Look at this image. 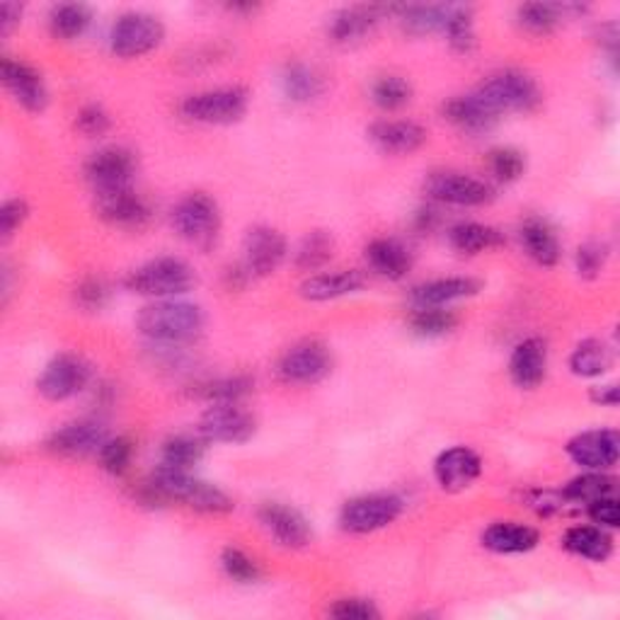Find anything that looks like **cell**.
Here are the masks:
<instances>
[{
    "instance_id": "obj_10",
    "label": "cell",
    "mask_w": 620,
    "mask_h": 620,
    "mask_svg": "<svg viewBox=\"0 0 620 620\" xmlns=\"http://www.w3.org/2000/svg\"><path fill=\"white\" fill-rule=\"evenodd\" d=\"M277 371L283 383L291 385L318 383L332 371V354L328 346L318 340L299 342L281 356Z\"/></svg>"
},
{
    "instance_id": "obj_21",
    "label": "cell",
    "mask_w": 620,
    "mask_h": 620,
    "mask_svg": "<svg viewBox=\"0 0 620 620\" xmlns=\"http://www.w3.org/2000/svg\"><path fill=\"white\" fill-rule=\"evenodd\" d=\"M369 139L376 143L378 151L388 155H409L427 143V131L417 122L388 119L371 126Z\"/></svg>"
},
{
    "instance_id": "obj_15",
    "label": "cell",
    "mask_w": 620,
    "mask_h": 620,
    "mask_svg": "<svg viewBox=\"0 0 620 620\" xmlns=\"http://www.w3.org/2000/svg\"><path fill=\"white\" fill-rule=\"evenodd\" d=\"M257 519L271 539H275L283 548H306L313 539L311 523L306 521L301 511H296L289 504L281 502H265L257 511Z\"/></svg>"
},
{
    "instance_id": "obj_42",
    "label": "cell",
    "mask_w": 620,
    "mask_h": 620,
    "mask_svg": "<svg viewBox=\"0 0 620 620\" xmlns=\"http://www.w3.org/2000/svg\"><path fill=\"white\" fill-rule=\"evenodd\" d=\"M560 13H565L560 5L527 3L519 8V25L531 35H551L560 25Z\"/></svg>"
},
{
    "instance_id": "obj_13",
    "label": "cell",
    "mask_w": 620,
    "mask_h": 620,
    "mask_svg": "<svg viewBox=\"0 0 620 620\" xmlns=\"http://www.w3.org/2000/svg\"><path fill=\"white\" fill-rule=\"evenodd\" d=\"M136 175V157L131 151L122 149V145H110L102 149L86 163V180L98 192H110V189L131 187Z\"/></svg>"
},
{
    "instance_id": "obj_44",
    "label": "cell",
    "mask_w": 620,
    "mask_h": 620,
    "mask_svg": "<svg viewBox=\"0 0 620 620\" xmlns=\"http://www.w3.org/2000/svg\"><path fill=\"white\" fill-rule=\"evenodd\" d=\"M488 167H490V173H492V177H495V180L517 182L519 177L523 175V170H527V157H523L521 151L504 145V149L490 151Z\"/></svg>"
},
{
    "instance_id": "obj_55",
    "label": "cell",
    "mask_w": 620,
    "mask_h": 620,
    "mask_svg": "<svg viewBox=\"0 0 620 620\" xmlns=\"http://www.w3.org/2000/svg\"><path fill=\"white\" fill-rule=\"evenodd\" d=\"M434 224H436V214L432 212V208H422V212L417 214V228L419 230H429V228H434Z\"/></svg>"
},
{
    "instance_id": "obj_45",
    "label": "cell",
    "mask_w": 620,
    "mask_h": 620,
    "mask_svg": "<svg viewBox=\"0 0 620 620\" xmlns=\"http://www.w3.org/2000/svg\"><path fill=\"white\" fill-rule=\"evenodd\" d=\"M220 567H224L228 580H233L238 584H255L262 577L260 565L238 548L224 551V555H220Z\"/></svg>"
},
{
    "instance_id": "obj_48",
    "label": "cell",
    "mask_w": 620,
    "mask_h": 620,
    "mask_svg": "<svg viewBox=\"0 0 620 620\" xmlns=\"http://www.w3.org/2000/svg\"><path fill=\"white\" fill-rule=\"evenodd\" d=\"M76 126L83 136H88V139H98V136H104L110 131L112 119H110V114L100 107V104H86V107L76 114Z\"/></svg>"
},
{
    "instance_id": "obj_46",
    "label": "cell",
    "mask_w": 620,
    "mask_h": 620,
    "mask_svg": "<svg viewBox=\"0 0 620 620\" xmlns=\"http://www.w3.org/2000/svg\"><path fill=\"white\" fill-rule=\"evenodd\" d=\"M98 456H100V466L104 470L112 472V476H122V472L131 466V458H134L131 439H126V436L107 439Z\"/></svg>"
},
{
    "instance_id": "obj_4",
    "label": "cell",
    "mask_w": 620,
    "mask_h": 620,
    "mask_svg": "<svg viewBox=\"0 0 620 620\" xmlns=\"http://www.w3.org/2000/svg\"><path fill=\"white\" fill-rule=\"evenodd\" d=\"M173 226L180 238L197 248H212L220 233L218 204L204 192L182 197L173 208Z\"/></svg>"
},
{
    "instance_id": "obj_22",
    "label": "cell",
    "mask_w": 620,
    "mask_h": 620,
    "mask_svg": "<svg viewBox=\"0 0 620 620\" xmlns=\"http://www.w3.org/2000/svg\"><path fill=\"white\" fill-rule=\"evenodd\" d=\"M545 371H548V346L541 338H529L517 344L509 362L514 385L523 388V391H533L543 383Z\"/></svg>"
},
{
    "instance_id": "obj_52",
    "label": "cell",
    "mask_w": 620,
    "mask_h": 620,
    "mask_svg": "<svg viewBox=\"0 0 620 620\" xmlns=\"http://www.w3.org/2000/svg\"><path fill=\"white\" fill-rule=\"evenodd\" d=\"M586 511H590V519L596 523V527L618 529L620 509H618V499L613 495L598 499V502H592L590 507H586Z\"/></svg>"
},
{
    "instance_id": "obj_47",
    "label": "cell",
    "mask_w": 620,
    "mask_h": 620,
    "mask_svg": "<svg viewBox=\"0 0 620 620\" xmlns=\"http://www.w3.org/2000/svg\"><path fill=\"white\" fill-rule=\"evenodd\" d=\"M73 296H76L78 308L88 311V313H94V311L104 308V303H107V299H110V289H107V283H104L102 279L88 277V279H83L78 283L76 293H73Z\"/></svg>"
},
{
    "instance_id": "obj_6",
    "label": "cell",
    "mask_w": 620,
    "mask_h": 620,
    "mask_svg": "<svg viewBox=\"0 0 620 620\" xmlns=\"http://www.w3.org/2000/svg\"><path fill=\"white\" fill-rule=\"evenodd\" d=\"M497 114L533 112L541 104V90L535 80L521 71H499L476 90Z\"/></svg>"
},
{
    "instance_id": "obj_54",
    "label": "cell",
    "mask_w": 620,
    "mask_h": 620,
    "mask_svg": "<svg viewBox=\"0 0 620 620\" xmlns=\"http://www.w3.org/2000/svg\"><path fill=\"white\" fill-rule=\"evenodd\" d=\"M592 401L602 407H616L618 405V385H596L592 388Z\"/></svg>"
},
{
    "instance_id": "obj_32",
    "label": "cell",
    "mask_w": 620,
    "mask_h": 620,
    "mask_svg": "<svg viewBox=\"0 0 620 620\" xmlns=\"http://www.w3.org/2000/svg\"><path fill=\"white\" fill-rule=\"evenodd\" d=\"M281 90L291 102H311L322 94L325 80L306 63H289L281 73Z\"/></svg>"
},
{
    "instance_id": "obj_28",
    "label": "cell",
    "mask_w": 620,
    "mask_h": 620,
    "mask_svg": "<svg viewBox=\"0 0 620 620\" xmlns=\"http://www.w3.org/2000/svg\"><path fill=\"white\" fill-rule=\"evenodd\" d=\"M366 262L369 267L385 279H403L409 267H413V257L403 243L393 238H376L366 245Z\"/></svg>"
},
{
    "instance_id": "obj_11",
    "label": "cell",
    "mask_w": 620,
    "mask_h": 620,
    "mask_svg": "<svg viewBox=\"0 0 620 620\" xmlns=\"http://www.w3.org/2000/svg\"><path fill=\"white\" fill-rule=\"evenodd\" d=\"M90 381V366L76 354H59L47 364L37 381V391L51 403L68 401L78 395Z\"/></svg>"
},
{
    "instance_id": "obj_26",
    "label": "cell",
    "mask_w": 620,
    "mask_h": 620,
    "mask_svg": "<svg viewBox=\"0 0 620 620\" xmlns=\"http://www.w3.org/2000/svg\"><path fill=\"white\" fill-rule=\"evenodd\" d=\"M385 13V8H369V5H354L342 8L330 17V37L338 45H350V41H359L362 37L378 25V20Z\"/></svg>"
},
{
    "instance_id": "obj_29",
    "label": "cell",
    "mask_w": 620,
    "mask_h": 620,
    "mask_svg": "<svg viewBox=\"0 0 620 620\" xmlns=\"http://www.w3.org/2000/svg\"><path fill=\"white\" fill-rule=\"evenodd\" d=\"M521 245L527 255L541 267H555L560 262V240L553 233V228L541 218H529L521 226Z\"/></svg>"
},
{
    "instance_id": "obj_17",
    "label": "cell",
    "mask_w": 620,
    "mask_h": 620,
    "mask_svg": "<svg viewBox=\"0 0 620 620\" xmlns=\"http://www.w3.org/2000/svg\"><path fill=\"white\" fill-rule=\"evenodd\" d=\"M0 78H3L8 92L13 94L20 107H25L27 112H45L49 104L45 78L29 63L5 56L0 63Z\"/></svg>"
},
{
    "instance_id": "obj_41",
    "label": "cell",
    "mask_w": 620,
    "mask_h": 620,
    "mask_svg": "<svg viewBox=\"0 0 620 620\" xmlns=\"http://www.w3.org/2000/svg\"><path fill=\"white\" fill-rule=\"evenodd\" d=\"M371 100L385 112L403 110L413 100V86L403 76H381L371 86Z\"/></svg>"
},
{
    "instance_id": "obj_25",
    "label": "cell",
    "mask_w": 620,
    "mask_h": 620,
    "mask_svg": "<svg viewBox=\"0 0 620 620\" xmlns=\"http://www.w3.org/2000/svg\"><path fill=\"white\" fill-rule=\"evenodd\" d=\"M364 275L359 269H340V271H322V275H313L303 281L301 296L308 301H334L342 296H350L364 289Z\"/></svg>"
},
{
    "instance_id": "obj_30",
    "label": "cell",
    "mask_w": 620,
    "mask_h": 620,
    "mask_svg": "<svg viewBox=\"0 0 620 620\" xmlns=\"http://www.w3.org/2000/svg\"><path fill=\"white\" fill-rule=\"evenodd\" d=\"M562 545L572 555H580L584 560L606 562L613 553V541L602 527H572L565 533Z\"/></svg>"
},
{
    "instance_id": "obj_49",
    "label": "cell",
    "mask_w": 620,
    "mask_h": 620,
    "mask_svg": "<svg viewBox=\"0 0 620 620\" xmlns=\"http://www.w3.org/2000/svg\"><path fill=\"white\" fill-rule=\"evenodd\" d=\"M608 250L604 243H584L580 250H577V271L584 279H596L602 275V269L606 265Z\"/></svg>"
},
{
    "instance_id": "obj_5",
    "label": "cell",
    "mask_w": 620,
    "mask_h": 620,
    "mask_svg": "<svg viewBox=\"0 0 620 620\" xmlns=\"http://www.w3.org/2000/svg\"><path fill=\"white\" fill-rule=\"evenodd\" d=\"M248 90L238 86L189 94L180 104V114L194 124H233L248 112Z\"/></svg>"
},
{
    "instance_id": "obj_3",
    "label": "cell",
    "mask_w": 620,
    "mask_h": 620,
    "mask_svg": "<svg viewBox=\"0 0 620 620\" xmlns=\"http://www.w3.org/2000/svg\"><path fill=\"white\" fill-rule=\"evenodd\" d=\"M197 283L194 269L180 257H157L131 269L124 279V287L139 296L173 299L187 293Z\"/></svg>"
},
{
    "instance_id": "obj_24",
    "label": "cell",
    "mask_w": 620,
    "mask_h": 620,
    "mask_svg": "<svg viewBox=\"0 0 620 620\" xmlns=\"http://www.w3.org/2000/svg\"><path fill=\"white\" fill-rule=\"evenodd\" d=\"M444 117L458 126L466 134H482L490 131L497 124L499 114L490 107V104L480 98L478 92L458 94V98L448 100L444 104Z\"/></svg>"
},
{
    "instance_id": "obj_33",
    "label": "cell",
    "mask_w": 620,
    "mask_h": 620,
    "mask_svg": "<svg viewBox=\"0 0 620 620\" xmlns=\"http://www.w3.org/2000/svg\"><path fill=\"white\" fill-rule=\"evenodd\" d=\"M448 243L460 255H480V252H488L492 248L502 245L499 230L482 226V224H458L451 228Z\"/></svg>"
},
{
    "instance_id": "obj_7",
    "label": "cell",
    "mask_w": 620,
    "mask_h": 620,
    "mask_svg": "<svg viewBox=\"0 0 620 620\" xmlns=\"http://www.w3.org/2000/svg\"><path fill=\"white\" fill-rule=\"evenodd\" d=\"M403 514V499L395 495H364L354 497L342 507L340 511V527L346 533H374L401 517Z\"/></svg>"
},
{
    "instance_id": "obj_27",
    "label": "cell",
    "mask_w": 620,
    "mask_h": 620,
    "mask_svg": "<svg viewBox=\"0 0 620 620\" xmlns=\"http://www.w3.org/2000/svg\"><path fill=\"white\" fill-rule=\"evenodd\" d=\"M541 535L531 527H523V523L514 521H499L492 523V527L482 533V545L488 551L499 553V555H519L529 553L539 545Z\"/></svg>"
},
{
    "instance_id": "obj_19",
    "label": "cell",
    "mask_w": 620,
    "mask_h": 620,
    "mask_svg": "<svg viewBox=\"0 0 620 620\" xmlns=\"http://www.w3.org/2000/svg\"><path fill=\"white\" fill-rule=\"evenodd\" d=\"M107 439H110L107 429H104L100 422L83 419V422H73L56 429V432L47 439V448L56 456L83 458L90 454H100V448Z\"/></svg>"
},
{
    "instance_id": "obj_12",
    "label": "cell",
    "mask_w": 620,
    "mask_h": 620,
    "mask_svg": "<svg viewBox=\"0 0 620 620\" xmlns=\"http://www.w3.org/2000/svg\"><path fill=\"white\" fill-rule=\"evenodd\" d=\"M425 192L439 204L482 206L492 202V189L478 177L460 173H434L427 177Z\"/></svg>"
},
{
    "instance_id": "obj_35",
    "label": "cell",
    "mask_w": 620,
    "mask_h": 620,
    "mask_svg": "<svg viewBox=\"0 0 620 620\" xmlns=\"http://www.w3.org/2000/svg\"><path fill=\"white\" fill-rule=\"evenodd\" d=\"M616 492V482L613 478H608L604 470H590L584 472V476L574 478L570 485L565 488L562 497L567 502H574V504H586L590 507L592 502H598L604 497H611Z\"/></svg>"
},
{
    "instance_id": "obj_20",
    "label": "cell",
    "mask_w": 620,
    "mask_h": 620,
    "mask_svg": "<svg viewBox=\"0 0 620 620\" xmlns=\"http://www.w3.org/2000/svg\"><path fill=\"white\" fill-rule=\"evenodd\" d=\"M480 472H482V460L476 451L468 446L446 448L434 464L436 482L446 492H460L470 488L472 482L480 478Z\"/></svg>"
},
{
    "instance_id": "obj_43",
    "label": "cell",
    "mask_w": 620,
    "mask_h": 620,
    "mask_svg": "<svg viewBox=\"0 0 620 620\" xmlns=\"http://www.w3.org/2000/svg\"><path fill=\"white\" fill-rule=\"evenodd\" d=\"M456 315L444 308H417L409 318V328L419 338H441L456 328Z\"/></svg>"
},
{
    "instance_id": "obj_34",
    "label": "cell",
    "mask_w": 620,
    "mask_h": 620,
    "mask_svg": "<svg viewBox=\"0 0 620 620\" xmlns=\"http://www.w3.org/2000/svg\"><path fill=\"white\" fill-rule=\"evenodd\" d=\"M613 366V352L602 340H584L574 346L570 356V369L574 376L596 378L604 376Z\"/></svg>"
},
{
    "instance_id": "obj_23",
    "label": "cell",
    "mask_w": 620,
    "mask_h": 620,
    "mask_svg": "<svg viewBox=\"0 0 620 620\" xmlns=\"http://www.w3.org/2000/svg\"><path fill=\"white\" fill-rule=\"evenodd\" d=\"M480 291V281L470 277H448V279H434L427 283H419L409 293L415 308H446L448 303L470 299Z\"/></svg>"
},
{
    "instance_id": "obj_14",
    "label": "cell",
    "mask_w": 620,
    "mask_h": 620,
    "mask_svg": "<svg viewBox=\"0 0 620 620\" xmlns=\"http://www.w3.org/2000/svg\"><path fill=\"white\" fill-rule=\"evenodd\" d=\"M243 267L250 277H269L287 260V238L269 226H255L248 230L243 245Z\"/></svg>"
},
{
    "instance_id": "obj_36",
    "label": "cell",
    "mask_w": 620,
    "mask_h": 620,
    "mask_svg": "<svg viewBox=\"0 0 620 620\" xmlns=\"http://www.w3.org/2000/svg\"><path fill=\"white\" fill-rule=\"evenodd\" d=\"M90 10L80 3H63L49 13V31L56 39H78L90 25Z\"/></svg>"
},
{
    "instance_id": "obj_53",
    "label": "cell",
    "mask_w": 620,
    "mask_h": 620,
    "mask_svg": "<svg viewBox=\"0 0 620 620\" xmlns=\"http://www.w3.org/2000/svg\"><path fill=\"white\" fill-rule=\"evenodd\" d=\"M20 17H23V5L5 3L3 8H0V31H3V35H10L13 27L20 25Z\"/></svg>"
},
{
    "instance_id": "obj_51",
    "label": "cell",
    "mask_w": 620,
    "mask_h": 620,
    "mask_svg": "<svg viewBox=\"0 0 620 620\" xmlns=\"http://www.w3.org/2000/svg\"><path fill=\"white\" fill-rule=\"evenodd\" d=\"M29 216V206L25 199H8V202L0 206V233L3 240H10L15 236V230L25 224Z\"/></svg>"
},
{
    "instance_id": "obj_40",
    "label": "cell",
    "mask_w": 620,
    "mask_h": 620,
    "mask_svg": "<svg viewBox=\"0 0 620 620\" xmlns=\"http://www.w3.org/2000/svg\"><path fill=\"white\" fill-rule=\"evenodd\" d=\"M444 35L456 54H470L476 49V23H472V13L468 8L451 5Z\"/></svg>"
},
{
    "instance_id": "obj_38",
    "label": "cell",
    "mask_w": 620,
    "mask_h": 620,
    "mask_svg": "<svg viewBox=\"0 0 620 620\" xmlns=\"http://www.w3.org/2000/svg\"><path fill=\"white\" fill-rule=\"evenodd\" d=\"M204 456V441L194 436H173L167 439L161 448V466L173 470H187L197 466Z\"/></svg>"
},
{
    "instance_id": "obj_2",
    "label": "cell",
    "mask_w": 620,
    "mask_h": 620,
    "mask_svg": "<svg viewBox=\"0 0 620 620\" xmlns=\"http://www.w3.org/2000/svg\"><path fill=\"white\" fill-rule=\"evenodd\" d=\"M136 328L157 344H185L197 340L204 330V313L194 303L163 299L141 308Z\"/></svg>"
},
{
    "instance_id": "obj_31",
    "label": "cell",
    "mask_w": 620,
    "mask_h": 620,
    "mask_svg": "<svg viewBox=\"0 0 620 620\" xmlns=\"http://www.w3.org/2000/svg\"><path fill=\"white\" fill-rule=\"evenodd\" d=\"M388 13H401V23L407 35L422 37L432 31H444L451 5H395Z\"/></svg>"
},
{
    "instance_id": "obj_37",
    "label": "cell",
    "mask_w": 620,
    "mask_h": 620,
    "mask_svg": "<svg viewBox=\"0 0 620 620\" xmlns=\"http://www.w3.org/2000/svg\"><path fill=\"white\" fill-rule=\"evenodd\" d=\"M252 385H255V381H252L250 376H226V378H214V381L199 383L194 388V395L212 405L240 403L252 391Z\"/></svg>"
},
{
    "instance_id": "obj_8",
    "label": "cell",
    "mask_w": 620,
    "mask_h": 620,
    "mask_svg": "<svg viewBox=\"0 0 620 620\" xmlns=\"http://www.w3.org/2000/svg\"><path fill=\"white\" fill-rule=\"evenodd\" d=\"M165 37L163 23L149 13H126L112 27L110 47L119 59H139L149 54Z\"/></svg>"
},
{
    "instance_id": "obj_16",
    "label": "cell",
    "mask_w": 620,
    "mask_h": 620,
    "mask_svg": "<svg viewBox=\"0 0 620 620\" xmlns=\"http://www.w3.org/2000/svg\"><path fill=\"white\" fill-rule=\"evenodd\" d=\"M98 214L102 220L117 228H141L149 224L153 208L149 199L136 192L134 187L98 192Z\"/></svg>"
},
{
    "instance_id": "obj_1",
    "label": "cell",
    "mask_w": 620,
    "mask_h": 620,
    "mask_svg": "<svg viewBox=\"0 0 620 620\" xmlns=\"http://www.w3.org/2000/svg\"><path fill=\"white\" fill-rule=\"evenodd\" d=\"M139 497L145 504H155V507L167 502H180L185 507L202 514H228L236 507L233 499L216 485L192 478L187 470L163 466H157L153 476L143 482Z\"/></svg>"
},
{
    "instance_id": "obj_18",
    "label": "cell",
    "mask_w": 620,
    "mask_h": 620,
    "mask_svg": "<svg viewBox=\"0 0 620 620\" xmlns=\"http://www.w3.org/2000/svg\"><path fill=\"white\" fill-rule=\"evenodd\" d=\"M620 454V439L613 429H592L577 434L567 444V456L584 470H608L616 466Z\"/></svg>"
},
{
    "instance_id": "obj_39",
    "label": "cell",
    "mask_w": 620,
    "mask_h": 620,
    "mask_svg": "<svg viewBox=\"0 0 620 620\" xmlns=\"http://www.w3.org/2000/svg\"><path fill=\"white\" fill-rule=\"evenodd\" d=\"M334 240L325 230H313L311 236L303 238L296 252V267L303 271H318L332 260Z\"/></svg>"
},
{
    "instance_id": "obj_50",
    "label": "cell",
    "mask_w": 620,
    "mask_h": 620,
    "mask_svg": "<svg viewBox=\"0 0 620 620\" xmlns=\"http://www.w3.org/2000/svg\"><path fill=\"white\" fill-rule=\"evenodd\" d=\"M330 616L340 620H376L381 613L369 598H342L330 608Z\"/></svg>"
},
{
    "instance_id": "obj_9",
    "label": "cell",
    "mask_w": 620,
    "mask_h": 620,
    "mask_svg": "<svg viewBox=\"0 0 620 620\" xmlns=\"http://www.w3.org/2000/svg\"><path fill=\"white\" fill-rule=\"evenodd\" d=\"M255 429V417L240 407V403H216L199 419V434L216 444H245Z\"/></svg>"
}]
</instances>
